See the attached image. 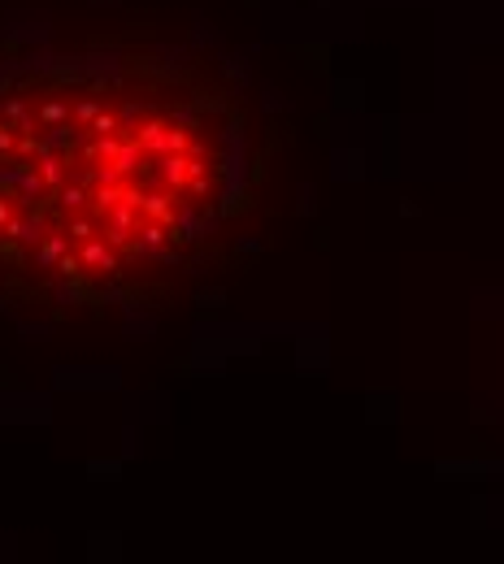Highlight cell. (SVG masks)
Returning <instances> with one entry per match:
<instances>
[{
    "label": "cell",
    "instance_id": "obj_1",
    "mask_svg": "<svg viewBox=\"0 0 504 564\" xmlns=\"http://www.w3.org/2000/svg\"><path fill=\"white\" fill-rule=\"evenodd\" d=\"M239 87L153 44L0 61V309L139 300L252 204Z\"/></svg>",
    "mask_w": 504,
    "mask_h": 564
}]
</instances>
